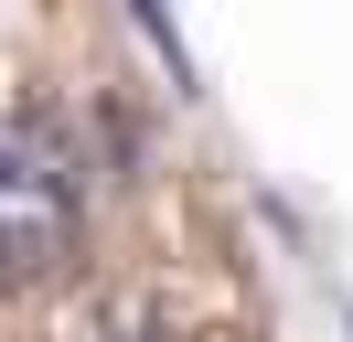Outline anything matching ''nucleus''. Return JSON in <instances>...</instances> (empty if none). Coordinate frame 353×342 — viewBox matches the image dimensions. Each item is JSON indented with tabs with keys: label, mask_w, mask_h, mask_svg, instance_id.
Wrapping results in <instances>:
<instances>
[{
	"label": "nucleus",
	"mask_w": 353,
	"mask_h": 342,
	"mask_svg": "<svg viewBox=\"0 0 353 342\" xmlns=\"http://www.w3.org/2000/svg\"><path fill=\"white\" fill-rule=\"evenodd\" d=\"M86 235V171L54 118H0V289L54 278Z\"/></svg>",
	"instance_id": "f257e3e1"
}]
</instances>
